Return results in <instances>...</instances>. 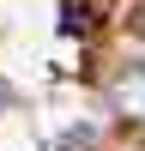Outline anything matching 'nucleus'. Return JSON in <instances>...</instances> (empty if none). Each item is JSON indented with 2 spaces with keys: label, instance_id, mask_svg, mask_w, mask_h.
Instances as JSON below:
<instances>
[]
</instances>
